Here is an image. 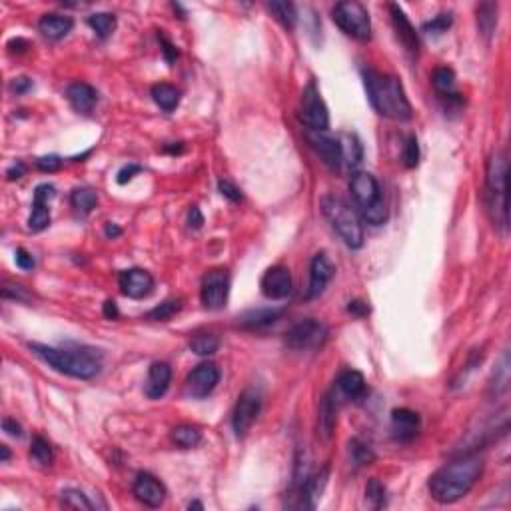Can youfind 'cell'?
Here are the masks:
<instances>
[{
  "label": "cell",
  "instance_id": "cell-1",
  "mask_svg": "<svg viewBox=\"0 0 511 511\" xmlns=\"http://www.w3.org/2000/svg\"><path fill=\"white\" fill-rule=\"evenodd\" d=\"M483 473V459L478 453L459 455L430 478V494L441 505H450L466 497Z\"/></svg>",
  "mask_w": 511,
  "mask_h": 511
},
{
  "label": "cell",
  "instance_id": "cell-2",
  "mask_svg": "<svg viewBox=\"0 0 511 511\" xmlns=\"http://www.w3.org/2000/svg\"><path fill=\"white\" fill-rule=\"evenodd\" d=\"M29 347L36 358L70 377L92 379L102 368V354L94 347H52L36 342L29 344Z\"/></svg>",
  "mask_w": 511,
  "mask_h": 511
},
{
  "label": "cell",
  "instance_id": "cell-3",
  "mask_svg": "<svg viewBox=\"0 0 511 511\" xmlns=\"http://www.w3.org/2000/svg\"><path fill=\"white\" fill-rule=\"evenodd\" d=\"M363 84L368 98L377 114L390 120L406 122L411 118V104L400 78L377 70H363Z\"/></svg>",
  "mask_w": 511,
  "mask_h": 511
},
{
  "label": "cell",
  "instance_id": "cell-4",
  "mask_svg": "<svg viewBox=\"0 0 511 511\" xmlns=\"http://www.w3.org/2000/svg\"><path fill=\"white\" fill-rule=\"evenodd\" d=\"M485 198L492 220L501 232L510 226V212H508V156L503 150L492 154L485 172Z\"/></svg>",
  "mask_w": 511,
  "mask_h": 511
},
{
  "label": "cell",
  "instance_id": "cell-5",
  "mask_svg": "<svg viewBox=\"0 0 511 511\" xmlns=\"http://www.w3.org/2000/svg\"><path fill=\"white\" fill-rule=\"evenodd\" d=\"M320 208L324 218L330 222L336 234L344 240L347 248L360 250L363 246V226L360 222V216L346 200H342L340 196L328 194L320 200Z\"/></svg>",
  "mask_w": 511,
  "mask_h": 511
},
{
  "label": "cell",
  "instance_id": "cell-6",
  "mask_svg": "<svg viewBox=\"0 0 511 511\" xmlns=\"http://www.w3.org/2000/svg\"><path fill=\"white\" fill-rule=\"evenodd\" d=\"M349 192L360 210L361 218L372 226H382L388 220V208L382 196L376 176L370 172H354L349 180Z\"/></svg>",
  "mask_w": 511,
  "mask_h": 511
},
{
  "label": "cell",
  "instance_id": "cell-7",
  "mask_svg": "<svg viewBox=\"0 0 511 511\" xmlns=\"http://www.w3.org/2000/svg\"><path fill=\"white\" fill-rule=\"evenodd\" d=\"M331 18L340 26V31L346 32L347 36L356 40H370L372 20H370L368 8L361 2H356V0L338 2L331 10Z\"/></svg>",
  "mask_w": 511,
  "mask_h": 511
},
{
  "label": "cell",
  "instance_id": "cell-8",
  "mask_svg": "<svg viewBox=\"0 0 511 511\" xmlns=\"http://www.w3.org/2000/svg\"><path fill=\"white\" fill-rule=\"evenodd\" d=\"M300 122L310 132H324L330 126V112L317 91L316 82H310L301 92Z\"/></svg>",
  "mask_w": 511,
  "mask_h": 511
},
{
  "label": "cell",
  "instance_id": "cell-9",
  "mask_svg": "<svg viewBox=\"0 0 511 511\" xmlns=\"http://www.w3.org/2000/svg\"><path fill=\"white\" fill-rule=\"evenodd\" d=\"M328 340V328L314 317L301 320L286 331V346L296 352H308L324 346Z\"/></svg>",
  "mask_w": 511,
  "mask_h": 511
},
{
  "label": "cell",
  "instance_id": "cell-10",
  "mask_svg": "<svg viewBox=\"0 0 511 511\" xmlns=\"http://www.w3.org/2000/svg\"><path fill=\"white\" fill-rule=\"evenodd\" d=\"M230 294V274L224 268H214L202 278L200 298L208 310H222Z\"/></svg>",
  "mask_w": 511,
  "mask_h": 511
},
{
  "label": "cell",
  "instance_id": "cell-11",
  "mask_svg": "<svg viewBox=\"0 0 511 511\" xmlns=\"http://www.w3.org/2000/svg\"><path fill=\"white\" fill-rule=\"evenodd\" d=\"M260 407H262V398L258 391H242V395L236 402V407H234V414H232V427H234L236 436L244 437L250 432L256 418L260 416Z\"/></svg>",
  "mask_w": 511,
  "mask_h": 511
},
{
  "label": "cell",
  "instance_id": "cell-12",
  "mask_svg": "<svg viewBox=\"0 0 511 511\" xmlns=\"http://www.w3.org/2000/svg\"><path fill=\"white\" fill-rule=\"evenodd\" d=\"M218 382H220V370H218V365L212 363V361L200 363L186 377V393L190 398H196V400L208 398L212 391L216 390Z\"/></svg>",
  "mask_w": 511,
  "mask_h": 511
},
{
  "label": "cell",
  "instance_id": "cell-13",
  "mask_svg": "<svg viewBox=\"0 0 511 511\" xmlns=\"http://www.w3.org/2000/svg\"><path fill=\"white\" fill-rule=\"evenodd\" d=\"M118 284H120L122 294L132 300L148 298L154 292V278L150 272L142 270V268H130V270L122 272Z\"/></svg>",
  "mask_w": 511,
  "mask_h": 511
},
{
  "label": "cell",
  "instance_id": "cell-14",
  "mask_svg": "<svg viewBox=\"0 0 511 511\" xmlns=\"http://www.w3.org/2000/svg\"><path fill=\"white\" fill-rule=\"evenodd\" d=\"M262 294L270 300H284L292 292V274L286 266H272L262 276Z\"/></svg>",
  "mask_w": 511,
  "mask_h": 511
},
{
  "label": "cell",
  "instance_id": "cell-15",
  "mask_svg": "<svg viewBox=\"0 0 511 511\" xmlns=\"http://www.w3.org/2000/svg\"><path fill=\"white\" fill-rule=\"evenodd\" d=\"M52 198H54V186L52 184L36 186L31 218H29V228L32 232H42L50 226V200Z\"/></svg>",
  "mask_w": 511,
  "mask_h": 511
},
{
  "label": "cell",
  "instance_id": "cell-16",
  "mask_svg": "<svg viewBox=\"0 0 511 511\" xmlns=\"http://www.w3.org/2000/svg\"><path fill=\"white\" fill-rule=\"evenodd\" d=\"M132 494L146 508H160L166 499V487L152 473L142 471V473L136 475Z\"/></svg>",
  "mask_w": 511,
  "mask_h": 511
},
{
  "label": "cell",
  "instance_id": "cell-17",
  "mask_svg": "<svg viewBox=\"0 0 511 511\" xmlns=\"http://www.w3.org/2000/svg\"><path fill=\"white\" fill-rule=\"evenodd\" d=\"M333 264L326 254H316L312 264H310V286L306 292V298L308 300H314L320 298L324 294L326 286L330 284V280L333 278Z\"/></svg>",
  "mask_w": 511,
  "mask_h": 511
},
{
  "label": "cell",
  "instance_id": "cell-18",
  "mask_svg": "<svg viewBox=\"0 0 511 511\" xmlns=\"http://www.w3.org/2000/svg\"><path fill=\"white\" fill-rule=\"evenodd\" d=\"M308 140L312 144V148L322 156V160L330 166L331 170H340L342 168V148H340V140L338 136L324 132H308Z\"/></svg>",
  "mask_w": 511,
  "mask_h": 511
},
{
  "label": "cell",
  "instance_id": "cell-19",
  "mask_svg": "<svg viewBox=\"0 0 511 511\" xmlns=\"http://www.w3.org/2000/svg\"><path fill=\"white\" fill-rule=\"evenodd\" d=\"M421 418L414 409L407 407H398L391 411V432L393 437L400 441H409L420 434Z\"/></svg>",
  "mask_w": 511,
  "mask_h": 511
},
{
  "label": "cell",
  "instance_id": "cell-20",
  "mask_svg": "<svg viewBox=\"0 0 511 511\" xmlns=\"http://www.w3.org/2000/svg\"><path fill=\"white\" fill-rule=\"evenodd\" d=\"M391 20H393V29L398 32V38L400 42L406 46V50L411 56H418L420 52V38H418V32L411 26V22L407 20L406 13L398 6V4H390Z\"/></svg>",
  "mask_w": 511,
  "mask_h": 511
},
{
  "label": "cell",
  "instance_id": "cell-21",
  "mask_svg": "<svg viewBox=\"0 0 511 511\" xmlns=\"http://www.w3.org/2000/svg\"><path fill=\"white\" fill-rule=\"evenodd\" d=\"M170 382H172V368L166 361H154L148 370L144 391L150 400H158L168 391Z\"/></svg>",
  "mask_w": 511,
  "mask_h": 511
},
{
  "label": "cell",
  "instance_id": "cell-22",
  "mask_svg": "<svg viewBox=\"0 0 511 511\" xmlns=\"http://www.w3.org/2000/svg\"><path fill=\"white\" fill-rule=\"evenodd\" d=\"M66 98L70 106L80 114H91L98 102V92L86 82H74L66 88Z\"/></svg>",
  "mask_w": 511,
  "mask_h": 511
},
{
  "label": "cell",
  "instance_id": "cell-23",
  "mask_svg": "<svg viewBox=\"0 0 511 511\" xmlns=\"http://www.w3.org/2000/svg\"><path fill=\"white\" fill-rule=\"evenodd\" d=\"M336 388H338V391L346 400H352V402H360V400L365 398V393H368L365 377L361 376L360 372H356V370L342 372L340 377H338V382H336Z\"/></svg>",
  "mask_w": 511,
  "mask_h": 511
},
{
  "label": "cell",
  "instance_id": "cell-24",
  "mask_svg": "<svg viewBox=\"0 0 511 511\" xmlns=\"http://www.w3.org/2000/svg\"><path fill=\"white\" fill-rule=\"evenodd\" d=\"M72 26H74L72 18L64 15H45L38 22V31L48 40H61L72 31Z\"/></svg>",
  "mask_w": 511,
  "mask_h": 511
},
{
  "label": "cell",
  "instance_id": "cell-25",
  "mask_svg": "<svg viewBox=\"0 0 511 511\" xmlns=\"http://www.w3.org/2000/svg\"><path fill=\"white\" fill-rule=\"evenodd\" d=\"M282 316V310H276V308H258V310H250V312H244L238 317V324L246 330H260V328H266L274 324L278 317Z\"/></svg>",
  "mask_w": 511,
  "mask_h": 511
},
{
  "label": "cell",
  "instance_id": "cell-26",
  "mask_svg": "<svg viewBox=\"0 0 511 511\" xmlns=\"http://www.w3.org/2000/svg\"><path fill=\"white\" fill-rule=\"evenodd\" d=\"M340 140V148H342V166L346 164L349 170H356L360 166L361 158H363V146H361L360 138L356 134H344L338 136Z\"/></svg>",
  "mask_w": 511,
  "mask_h": 511
},
{
  "label": "cell",
  "instance_id": "cell-27",
  "mask_svg": "<svg viewBox=\"0 0 511 511\" xmlns=\"http://www.w3.org/2000/svg\"><path fill=\"white\" fill-rule=\"evenodd\" d=\"M150 94H152V100L160 106L164 112H172V110H176L178 104H180V91H178L176 86L168 84V82L154 84V86H152Z\"/></svg>",
  "mask_w": 511,
  "mask_h": 511
},
{
  "label": "cell",
  "instance_id": "cell-28",
  "mask_svg": "<svg viewBox=\"0 0 511 511\" xmlns=\"http://www.w3.org/2000/svg\"><path fill=\"white\" fill-rule=\"evenodd\" d=\"M432 84L436 92L441 96V98H451L455 96V72L448 68V66H439L434 70L432 74Z\"/></svg>",
  "mask_w": 511,
  "mask_h": 511
},
{
  "label": "cell",
  "instance_id": "cell-29",
  "mask_svg": "<svg viewBox=\"0 0 511 511\" xmlns=\"http://www.w3.org/2000/svg\"><path fill=\"white\" fill-rule=\"evenodd\" d=\"M70 204L78 214L88 216L98 204V194L92 188H74L70 194Z\"/></svg>",
  "mask_w": 511,
  "mask_h": 511
},
{
  "label": "cell",
  "instance_id": "cell-30",
  "mask_svg": "<svg viewBox=\"0 0 511 511\" xmlns=\"http://www.w3.org/2000/svg\"><path fill=\"white\" fill-rule=\"evenodd\" d=\"M170 437L182 450H192L202 441V432L194 425H178V427L172 430Z\"/></svg>",
  "mask_w": 511,
  "mask_h": 511
},
{
  "label": "cell",
  "instance_id": "cell-31",
  "mask_svg": "<svg viewBox=\"0 0 511 511\" xmlns=\"http://www.w3.org/2000/svg\"><path fill=\"white\" fill-rule=\"evenodd\" d=\"M220 347V338L212 331H202V333H196L190 340V349L194 352L196 356H212L216 354Z\"/></svg>",
  "mask_w": 511,
  "mask_h": 511
},
{
  "label": "cell",
  "instance_id": "cell-32",
  "mask_svg": "<svg viewBox=\"0 0 511 511\" xmlns=\"http://www.w3.org/2000/svg\"><path fill=\"white\" fill-rule=\"evenodd\" d=\"M268 10L288 31H292L298 22V13H296V6L292 2H270Z\"/></svg>",
  "mask_w": 511,
  "mask_h": 511
},
{
  "label": "cell",
  "instance_id": "cell-33",
  "mask_svg": "<svg viewBox=\"0 0 511 511\" xmlns=\"http://www.w3.org/2000/svg\"><path fill=\"white\" fill-rule=\"evenodd\" d=\"M88 24L98 38H108L116 29V16L110 13H94L88 16Z\"/></svg>",
  "mask_w": 511,
  "mask_h": 511
},
{
  "label": "cell",
  "instance_id": "cell-34",
  "mask_svg": "<svg viewBox=\"0 0 511 511\" xmlns=\"http://www.w3.org/2000/svg\"><path fill=\"white\" fill-rule=\"evenodd\" d=\"M31 457L38 464V466H50L52 459H54V453H52V446L46 441L42 436H34L31 443Z\"/></svg>",
  "mask_w": 511,
  "mask_h": 511
},
{
  "label": "cell",
  "instance_id": "cell-35",
  "mask_svg": "<svg viewBox=\"0 0 511 511\" xmlns=\"http://www.w3.org/2000/svg\"><path fill=\"white\" fill-rule=\"evenodd\" d=\"M478 24H480V31L485 36H492V32L497 24V4L485 2V4L478 6Z\"/></svg>",
  "mask_w": 511,
  "mask_h": 511
},
{
  "label": "cell",
  "instance_id": "cell-36",
  "mask_svg": "<svg viewBox=\"0 0 511 511\" xmlns=\"http://www.w3.org/2000/svg\"><path fill=\"white\" fill-rule=\"evenodd\" d=\"M333 425H336V404L330 395L324 398L322 407H320V430H322V436L330 437L333 432Z\"/></svg>",
  "mask_w": 511,
  "mask_h": 511
},
{
  "label": "cell",
  "instance_id": "cell-37",
  "mask_svg": "<svg viewBox=\"0 0 511 511\" xmlns=\"http://www.w3.org/2000/svg\"><path fill=\"white\" fill-rule=\"evenodd\" d=\"M62 505L68 508V510H82V511L94 510L91 499L84 496L80 489H66V492H62Z\"/></svg>",
  "mask_w": 511,
  "mask_h": 511
},
{
  "label": "cell",
  "instance_id": "cell-38",
  "mask_svg": "<svg viewBox=\"0 0 511 511\" xmlns=\"http://www.w3.org/2000/svg\"><path fill=\"white\" fill-rule=\"evenodd\" d=\"M182 310V300H166L160 306L152 308L150 312L146 314V320H154V322H166L174 314H178Z\"/></svg>",
  "mask_w": 511,
  "mask_h": 511
},
{
  "label": "cell",
  "instance_id": "cell-39",
  "mask_svg": "<svg viewBox=\"0 0 511 511\" xmlns=\"http://www.w3.org/2000/svg\"><path fill=\"white\" fill-rule=\"evenodd\" d=\"M349 453H352V459L358 464V466H368L376 459V453L372 451L370 446H365L360 439H352L349 441Z\"/></svg>",
  "mask_w": 511,
  "mask_h": 511
},
{
  "label": "cell",
  "instance_id": "cell-40",
  "mask_svg": "<svg viewBox=\"0 0 511 511\" xmlns=\"http://www.w3.org/2000/svg\"><path fill=\"white\" fill-rule=\"evenodd\" d=\"M451 22H453V18L451 15L448 13H443V15H437L436 18H432L430 22H425L423 26H421V31L425 32V34H430V36H439V34H443V32H448V29L451 26Z\"/></svg>",
  "mask_w": 511,
  "mask_h": 511
},
{
  "label": "cell",
  "instance_id": "cell-41",
  "mask_svg": "<svg viewBox=\"0 0 511 511\" xmlns=\"http://www.w3.org/2000/svg\"><path fill=\"white\" fill-rule=\"evenodd\" d=\"M365 499L372 503V508L379 510L384 505V499H386V487L377 480H370L365 485Z\"/></svg>",
  "mask_w": 511,
  "mask_h": 511
},
{
  "label": "cell",
  "instance_id": "cell-42",
  "mask_svg": "<svg viewBox=\"0 0 511 511\" xmlns=\"http://www.w3.org/2000/svg\"><path fill=\"white\" fill-rule=\"evenodd\" d=\"M404 162L407 168H416L420 162V146L416 136H407L406 146H404Z\"/></svg>",
  "mask_w": 511,
  "mask_h": 511
},
{
  "label": "cell",
  "instance_id": "cell-43",
  "mask_svg": "<svg viewBox=\"0 0 511 511\" xmlns=\"http://www.w3.org/2000/svg\"><path fill=\"white\" fill-rule=\"evenodd\" d=\"M2 298H10V300H18V301L31 300L29 292L20 286V284H13V282H4V286H2Z\"/></svg>",
  "mask_w": 511,
  "mask_h": 511
},
{
  "label": "cell",
  "instance_id": "cell-44",
  "mask_svg": "<svg viewBox=\"0 0 511 511\" xmlns=\"http://www.w3.org/2000/svg\"><path fill=\"white\" fill-rule=\"evenodd\" d=\"M36 168H38L40 172H56V170H61L62 168V160L58 156H54V154L42 156V158L36 160Z\"/></svg>",
  "mask_w": 511,
  "mask_h": 511
},
{
  "label": "cell",
  "instance_id": "cell-45",
  "mask_svg": "<svg viewBox=\"0 0 511 511\" xmlns=\"http://www.w3.org/2000/svg\"><path fill=\"white\" fill-rule=\"evenodd\" d=\"M15 262L18 268H22V270H34V266H36V260H34V256L31 252H26L24 248H18L15 252Z\"/></svg>",
  "mask_w": 511,
  "mask_h": 511
},
{
  "label": "cell",
  "instance_id": "cell-46",
  "mask_svg": "<svg viewBox=\"0 0 511 511\" xmlns=\"http://www.w3.org/2000/svg\"><path fill=\"white\" fill-rule=\"evenodd\" d=\"M218 190H220V194L226 196L230 202H240L242 200V192L240 188H236L232 182L228 180H220L218 182Z\"/></svg>",
  "mask_w": 511,
  "mask_h": 511
},
{
  "label": "cell",
  "instance_id": "cell-47",
  "mask_svg": "<svg viewBox=\"0 0 511 511\" xmlns=\"http://www.w3.org/2000/svg\"><path fill=\"white\" fill-rule=\"evenodd\" d=\"M138 172H142V168H140V166H136V164L124 166L120 172H118V178H116V180H118V184H126V182L132 180Z\"/></svg>",
  "mask_w": 511,
  "mask_h": 511
},
{
  "label": "cell",
  "instance_id": "cell-48",
  "mask_svg": "<svg viewBox=\"0 0 511 511\" xmlns=\"http://www.w3.org/2000/svg\"><path fill=\"white\" fill-rule=\"evenodd\" d=\"M347 312H349V314H354L356 317H363V316H368V314H370V306H368L365 301L354 300V301H349V306H347Z\"/></svg>",
  "mask_w": 511,
  "mask_h": 511
},
{
  "label": "cell",
  "instance_id": "cell-49",
  "mask_svg": "<svg viewBox=\"0 0 511 511\" xmlns=\"http://www.w3.org/2000/svg\"><path fill=\"white\" fill-rule=\"evenodd\" d=\"M2 430H4L8 436L22 437V427H20V423H16V420H13V418H4V420H2Z\"/></svg>",
  "mask_w": 511,
  "mask_h": 511
},
{
  "label": "cell",
  "instance_id": "cell-50",
  "mask_svg": "<svg viewBox=\"0 0 511 511\" xmlns=\"http://www.w3.org/2000/svg\"><path fill=\"white\" fill-rule=\"evenodd\" d=\"M188 224H190V228H194V230L202 228V224H204V216H202V212H200L198 206H192L188 210Z\"/></svg>",
  "mask_w": 511,
  "mask_h": 511
},
{
  "label": "cell",
  "instance_id": "cell-51",
  "mask_svg": "<svg viewBox=\"0 0 511 511\" xmlns=\"http://www.w3.org/2000/svg\"><path fill=\"white\" fill-rule=\"evenodd\" d=\"M24 172H26V166L22 162H16V164H13L6 170V178L8 180H20L24 176Z\"/></svg>",
  "mask_w": 511,
  "mask_h": 511
},
{
  "label": "cell",
  "instance_id": "cell-52",
  "mask_svg": "<svg viewBox=\"0 0 511 511\" xmlns=\"http://www.w3.org/2000/svg\"><path fill=\"white\" fill-rule=\"evenodd\" d=\"M31 86H32V80L24 78V76H20V78H15V82H13V91L18 92V94H24V92L29 91Z\"/></svg>",
  "mask_w": 511,
  "mask_h": 511
},
{
  "label": "cell",
  "instance_id": "cell-53",
  "mask_svg": "<svg viewBox=\"0 0 511 511\" xmlns=\"http://www.w3.org/2000/svg\"><path fill=\"white\" fill-rule=\"evenodd\" d=\"M104 316L108 320H116V317L120 316V312H118V306H116V301L114 300H106L104 301Z\"/></svg>",
  "mask_w": 511,
  "mask_h": 511
},
{
  "label": "cell",
  "instance_id": "cell-54",
  "mask_svg": "<svg viewBox=\"0 0 511 511\" xmlns=\"http://www.w3.org/2000/svg\"><path fill=\"white\" fill-rule=\"evenodd\" d=\"M160 40H162V46H164V54H166V61L172 62L176 56H178V50H176V46L172 45V42H168L164 36H160Z\"/></svg>",
  "mask_w": 511,
  "mask_h": 511
},
{
  "label": "cell",
  "instance_id": "cell-55",
  "mask_svg": "<svg viewBox=\"0 0 511 511\" xmlns=\"http://www.w3.org/2000/svg\"><path fill=\"white\" fill-rule=\"evenodd\" d=\"M120 234H122V230L118 228V226L106 224V236H108V238H116V236H120Z\"/></svg>",
  "mask_w": 511,
  "mask_h": 511
},
{
  "label": "cell",
  "instance_id": "cell-56",
  "mask_svg": "<svg viewBox=\"0 0 511 511\" xmlns=\"http://www.w3.org/2000/svg\"><path fill=\"white\" fill-rule=\"evenodd\" d=\"M0 453H2V462H8V457H10V450H8V446H0Z\"/></svg>",
  "mask_w": 511,
  "mask_h": 511
},
{
  "label": "cell",
  "instance_id": "cell-57",
  "mask_svg": "<svg viewBox=\"0 0 511 511\" xmlns=\"http://www.w3.org/2000/svg\"><path fill=\"white\" fill-rule=\"evenodd\" d=\"M188 508H190V510H192V508H198V510H202L204 505H202V503H198V501H194V503H190Z\"/></svg>",
  "mask_w": 511,
  "mask_h": 511
}]
</instances>
